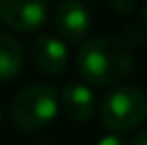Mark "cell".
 <instances>
[{
	"label": "cell",
	"mask_w": 147,
	"mask_h": 145,
	"mask_svg": "<svg viewBox=\"0 0 147 145\" xmlns=\"http://www.w3.org/2000/svg\"><path fill=\"white\" fill-rule=\"evenodd\" d=\"M134 68L130 47L113 36L88 38L77 51V71L88 83L115 86L121 83Z\"/></svg>",
	"instance_id": "1"
},
{
	"label": "cell",
	"mask_w": 147,
	"mask_h": 145,
	"mask_svg": "<svg viewBox=\"0 0 147 145\" xmlns=\"http://www.w3.org/2000/svg\"><path fill=\"white\" fill-rule=\"evenodd\" d=\"M58 92L47 83H32L15 96L11 115L19 130L36 132L58 115Z\"/></svg>",
	"instance_id": "2"
},
{
	"label": "cell",
	"mask_w": 147,
	"mask_h": 145,
	"mask_svg": "<svg viewBox=\"0 0 147 145\" xmlns=\"http://www.w3.org/2000/svg\"><path fill=\"white\" fill-rule=\"evenodd\" d=\"M102 124L111 132H128L147 119V92L136 86H121L109 94L100 107Z\"/></svg>",
	"instance_id": "3"
},
{
	"label": "cell",
	"mask_w": 147,
	"mask_h": 145,
	"mask_svg": "<svg viewBox=\"0 0 147 145\" xmlns=\"http://www.w3.org/2000/svg\"><path fill=\"white\" fill-rule=\"evenodd\" d=\"M47 13V0H0V22L17 32L38 30Z\"/></svg>",
	"instance_id": "4"
},
{
	"label": "cell",
	"mask_w": 147,
	"mask_h": 145,
	"mask_svg": "<svg viewBox=\"0 0 147 145\" xmlns=\"http://www.w3.org/2000/svg\"><path fill=\"white\" fill-rule=\"evenodd\" d=\"M90 24H92L90 11L79 0H64L53 13L55 34L64 43H79L81 38H85Z\"/></svg>",
	"instance_id": "5"
},
{
	"label": "cell",
	"mask_w": 147,
	"mask_h": 145,
	"mask_svg": "<svg viewBox=\"0 0 147 145\" xmlns=\"http://www.w3.org/2000/svg\"><path fill=\"white\" fill-rule=\"evenodd\" d=\"M32 60H34V66L45 75L62 73L68 64L66 43L60 41L53 34H40L32 45Z\"/></svg>",
	"instance_id": "6"
},
{
	"label": "cell",
	"mask_w": 147,
	"mask_h": 145,
	"mask_svg": "<svg viewBox=\"0 0 147 145\" xmlns=\"http://www.w3.org/2000/svg\"><path fill=\"white\" fill-rule=\"evenodd\" d=\"M58 100L62 105V111L70 119H77V122L90 119L96 111V96L83 83H68L62 90V96Z\"/></svg>",
	"instance_id": "7"
},
{
	"label": "cell",
	"mask_w": 147,
	"mask_h": 145,
	"mask_svg": "<svg viewBox=\"0 0 147 145\" xmlns=\"http://www.w3.org/2000/svg\"><path fill=\"white\" fill-rule=\"evenodd\" d=\"M24 66V51L9 32L0 30V83H7L19 75Z\"/></svg>",
	"instance_id": "8"
},
{
	"label": "cell",
	"mask_w": 147,
	"mask_h": 145,
	"mask_svg": "<svg viewBox=\"0 0 147 145\" xmlns=\"http://www.w3.org/2000/svg\"><path fill=\"white\" fill-rule=\"evenodd\" d=\"M145 41V30L139 28V26H130L128 30L124 32V43L128 45H136V43H143Z\"/></svg>",
	"instance_id": "9"
},
{
	"label": "cell",
	"mask_w": 147,
	"mask_h": 145,
	"mask_svg": "<svg viewBox=\"0 0 147 145\" xmlns=\"http://www.w3.org/2000/svg\"><path fill=\"white\" fill-rule=\"evenodd\" d=\"M111 9L119 15H130L136 7V0H109Z\"/></svg>",
	"instance_id": "10"
},
{
	"label": "cell",
	"mask_w": 147,
	"mask_h": 145,
	"mask_svg": "<svg viewBox=\"0 0 147 145\" xmlns=\"http://www.w3.org/2000/svg\"><path fill=\"white\" fill-rule=\"evenodd\" d=\"M98 145H128V143L121 137H117V134H107V137H102L98 141Z\"/></svg>",
	"instance_id": "11"
},
{
	"label": "cell",
	"mask_w": 147,
	"mask_h": 145,
	"mask_svg": "<svg viewBox=\"0 0 147 145\" xmlns=\"http://www.w3.org/2000/svg\"><path fill=\"white\" fill-rule=\"evenodd\" d=\"M130 145H147V130L134 134V139H132V143H130Z\"/></svg>",
	"instance_id": "12"
},
{
	"label": "cell",
	"mask_w": 147,
	"mask_h": 145,
	"mask_svg": "<svg viewBox=\"0 0 147 145\" xmlns=\"http://www.w3.org/2000/svg\"><path fill=\"white\" fill-rule=\"evenodd\" d=\"M143 17H145V26H147V0H145V7H143Z\"/></svg>",
	"instance_id": "13"
},
{
	"label": "cell",
	"mask_w": 147,
	"mask_h": 145,
	"mask_svg": "<svg viewBox=\"0 0 147 145\" xmlns=\"http://www.w3.org/2000/svg\"><path fill=\"white\" fill-rule=\"evenodd\" d=\"M0 122H2V111H0Z\"/></svg>",
	"instance_id": "14"
}]
</instances>
